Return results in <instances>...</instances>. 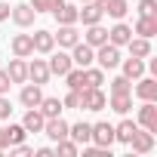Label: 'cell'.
<instances>
[{
    "mask_svg": "<svg viewBox=\"0 0 157 157\" xmlns=\"http://www.w3.org/2000/svg\"><path fill=\"white\" fill-rule=\"evenodd\" d=\"M105 108H108V96L102 93V86L80 90V111H105Z\"/></svg>",
    "mask_w": 157,
    "mask_h": 157,
    "instance_id": "obj_1",
    "label": "cell"
},
{
    "mask_svg": "<svg viewBox=\"0 0 157 157\" xmlns=\"http://www.w3.org/2000/svg\"><path fill=\"white\" fill-rule=\"evenodd\" d=\"M96 62H99L102 71L117 68V65H120V46H114V43H102V46H96Z\"/></svg>",
    "mask_w": 157,
    "mask_h": 157,
    "instance_id": "obj_2",
    "label": "cell"
},
{
    "mask_svg": "<svg viewBox=\"0 0 157 157\" xmlns=\"http://www.w3.org/2000/svg\"><path fill=\"white\" fill-rule=\"evenodd\" d=\"M46 65H49V74H59V77H65L71 68H74V62H71V52H65V49H52L49 52V59H46Z\"/></svg>",
    "mask_w": 157,
    "mask_h": 157,
    "instance_id": "obj_3",
    "label": "cell"
},
{
    "mask_svg": "<svg viewBox=\"0 0 157 157\" xmlns=\"http://www.w3.org/2000/svg\"><path fill=\"white\" fill-rule=\"evenodd\" d=\"M71 62H74L77 68H90V65L96 62V49L86 46L83 40H77V43L71 46Z\"/></svg>",
    "mask_w": 157,
    "mask_h": 157,
    "instance_id": "obj_4",
    "label": "cell"
},
{
    "mask_svg": "<svg viewBox=\"0 0 157 157\" xmlns=\"http://www.w3.org/2000/svg\"><path fill=\"white\" fill-rule=\"evenodd\" d=\"M132 93L142 99V102H157V77H139L136 80V86H132Z\"/></svg>",
    "mask_w": 157,
    "mask_h": 157,
    "instance_id": "obj_5",
    "label": "cell"
},
{
    "mask_svg": "<svg viewBox=\"0 0 157 157\" xmlns=\"http://www.w3.org/2000/svg\"><path fill=\"white\" fill-rule=\"evenodd\" d=\"M10 19H13L19 28H31V25H34V19H37V13H34V6H31V3H16V6L10 10Z\"/></svg>",
    "mask_w": 157,
    "mask_h": 157,
    "instance_id": "obj_6",
    "label": "cell"
},
{
    "mask_svg": "<svg viewBox=\"0 0 157 157\" xmlns=\"http://www.w3.org/2000/svg\"><path fill=\"white\" fill-rule=\"evenodd\" d=\"M68 120H62V117H49L46 123H43V136L49 139V142H62V139H68Z\"/></svg>",
    "mask_w": 157,
    "mask_h": 157,
    "instance_id": "obj_7",
    "label": "cell"
},
{
    "mask_svg": "<svg viewBox=\"0 0 157 157\" xmlns=\"http://www.w3.org/2000/svg\"><path fill=\"white\" fill-rule=\"evenodd\" d=\"M49 65H46V59H34V62H28V80L31 83H37V86H43V83H49Z\"/></svg>",
    "mask_w": 157,
    "mask_h": 157,
    "instance_id": "obj_8",
    "label": "cell"
},
{
    "mask_svg": "<svg viewBox=\"0 0 157 157\" xmlns=\"http://www.w3.org/2000/svg\"><path fill=\"white\" fill-rule=\"evenodd\" d=\"M136 123H139L142 129H148V132H157V105H154V102H142Z\"/></svg>",
    "mask_w": 157,
    "mask_h": 157,
    "instance_id": "obj_9",
    "label": "cell"
},
{
    "mask_svg": "<svg viewBox=\"0 0 157 157\" xmlns=\"http://www.w3.org/2000/svg\"><path fill=\"white\" fill-rule=\"evenodd\" d=\"M102 6L96 3V0H90V3H83V6H77V22H83V25H99L102 22Z\"/></svg>",
    "mask_w": 157,
    "mask_h": 157,
    "instance_id": "obj_10",
    "label": "cell"
},
{
    "mask_svg": "<svg viewBox=\"0 0 157 157\" xmlns=\"http://www.w3.org/2000/svg\"><path fill=\"white\" fill-rule=\"evenodd\" d=\"M90 142L99 145V148H111L114 145V126L111 123H93V139Z\"/></svg>",
    "mask_w": 157,
    "mask_h": 157,
    "instance_id": "obj_11",
    "label": "cell"
},
{
    "mask_svg": "<svg viewBox=\"0 0 157 157\" xmlns=\"http://www.w3.org/2000/svg\"><path fill=\"white\" fill-rule=\"evenodd\" d=\"M129 148H132V154H148L151 148H154V132H148V129H136V136L129 139Z\"/></svg>",
    "mask_w": 157,
    "mask_h": 157,
    "instance_id": "obj_12",
    "label": "cell"
},
{
    "mask_svg": "<svg viewBox=\"0 0 157 157\" xmlns=\"http://www.w3.org/2000/svg\"><path fill=\"white\" fill-rule=\"evenodd\" d=\"M59 49H71L77 40H80V31H77V25H59V34H52Z\"/></svg>",
    "mask_w": 157,
    "mask_h": 157,
    "instance_id": "obj_13",
    "label": "cell"
},
{
    "mask_svg": "<svg viewBox=\"0 0 157 157\" xmlns=\"http://www.w3.org/2000/svg\"><path fill=\"white\" fill-rule=\"evenodd\" d=\"M31 40H34V52H40V56H49L52 49H56V37H52V31H34L31 34Z\"/></svg>",
    "mask_w": 157,
    "mask_h": 157,
    "instance_id": "obj_14",
    "label": "cell"
},
{
    "mask_svg": "<svg viewBox=\"0 0 157 157\" xmlns=\"http://www.w3.org/2000/svg\"><path fill=\"white\" fill-rule=\"evenodd\" d=\"M10 49H13V56H19V59L34 56V40H31V34H16V37L10 40Z\"/></svg>",
    "mask_w": 157,
    "mask_h": 157,
    "instance_id": "obj_15",
    "label": "cell"
},
{
    "mask_svg": "<svg viewBox=\"0 0 157 157\" xmlns=\"http://www.w3.org/2000/svg\"><path fill=\"white\" fill-rule=\"evenodd\" d=\"M120 74L129 77V80H139V77L145 74V59H136V56L120 59Z\"/></svg>",
    "mask_w": 157,
    "mask_h": 157,
    "instance_id": "obj_16",
    "label": "cell"
},
{
    "mask_svg": "<svg viewBox=\"0 0 157 157\" xmlns=\"http://www.w3.org/2000/svg\"><path fill=\"white\" fill-rule=\"evenodd\" d=\"M129 37H132V28H129L123 19H120L114 28H108V43H114V46H126Z\"/></svg>",
    "mask_w": 157,
    "mask_h": 157,
    "instance_id": "obj_17",
    "label": "cell"
},
{
    "mask_svg": "<svg viewBox=\"0 0 157 157\" xmlns=\"http://www.w3.org/2000/svg\"><path fill=\"white\" fill-rule=\"evenodd\" d=\"M96 3L102 6L105 16H111V19H117V22L129 13V3H126V0H96Z\"/></svg>",
    "mask_w": 157,
    "mask_h": 157,
    "instance_id": "obj_18",
    "label": "cell"
},
{
    "mask_svg": "<svg viewBox=\"0 0 157 157\" xmlns=\"http://www.w3.org/2000/svg\"><path fill=\"white\" fill-rule=\"evenodd\" d=\"M6 74H10V80L13 83H28V62L25 59H10V65H6Z\"/></svg>",
    "mask_w": 157,
    "mask_h": 157,
    "instance_id": "obj_19",
    "label": "cell"
},
{
    "mask_svg": "<svg viewBox=\"0 0 157 157\" xmlns=\"http://www.w3.org/2000/svg\"><path fill=\"white\" fill-rule=\"evenodd\" d=\"M132 34L136 37H154L157 34V16H139L136 19V28H132Z\"/></svg>",
    "mask_w": 157,
    "mask_h": 157,
    "instance_id": "obj_20",
    "label": "cell"
},
{
    "mask_svg": "<svg viewBox=\"0 0 157 157\" xmlns=\"http://www.w3.org/2000/svg\"><path fill=\"white\" fill-rule=\"evenodd\" d=\"M83 43L86 46H102V43H108V28H102V22L99 25H86V34H83Z\"/></svg>",
    "mask_w": 157,
    "mask_h": 157,
    "instance_id": "obj_21",
    "label": "cell"
},
{
    "mask_svg": "<svg viewBox=\"0 0 157 157\" xmlns=\"http://www.w3.org/2000/svg\"><path fill=\"white\" fill-rule=\"evenodd\" d=\"M40 99H43V90H40L37 83H25V86H22V93H19V102H22L25 108H37V105H40Z\"/></svg>",
    "mask_w": 157,
    "mask_h": 157,
    "instance_id": "obj_22",
    "label": "cell"
},
{
    "mask_svg": "<svg viewBox=\"0 0 157 157\" xmlns=\"http://www.w3.org/2000/svg\"><path fill=\"white\" fill-rule=\"evenodd\" d=\"M52 16H56L59 25H77V6L74 3H65V0H62V3L52 10Z\"/></svg>",
    "mask_w": 157,
    "mask_h": 157,
    "instance_id": "obj_23",
    "label": "cell"
},
{
    "mask_svg": "<svg viewBox=\"0 0 157 157\" xmlns=\"http://www.w3.org/2000/svg\"><path fill=\"white\" fill-rule=\"evenodd\" d=\"M40 114L49 120V117H62V111H65V105H62V99H56V96H43L40 99Z\"/></svg>",
    "mask_w": 157,
    "mask_h": 157,
    "instance_id": "obj_24",
    "label": "cell"
},
{
    "mask_svg": "<svg viewBox=\"0 0 157 157\" xmlns=\"http://www.w3.org/2000/svg\"><path fill=\"white\" fill-rule=\"evenodd\" d=\"M43 123H46V117L40 114V108H28L25 117H22V126L28 132H43Z\"/></svg>",
    "mask_w": 157,
    "mask_h": 157,
    "instance_id": "obj_25",
    "label": "cell"
},
{
    "mask_svg": "<svg viewBox=\"0 0 157 157\" xmlns=\"http://www.w3.org/2000/svg\"><path fill=\"white\" fill-rule=\"evenodd\" d=\"M68 139H74L77 145H86L93 139V123H83V120L80 123H71L68 126Z\"/></svg>",
    "mask_w": 157,
    "mask_h": 157,
    "instance_id": "obj_26",
    "label": "cell"
},
{
    "mask_svg": "<svg viewBox=\"0 0 157 157\" xmlns=\"http://www.w3.org/2000/svg\"><path fill=\"white\" fill-rule=\"evenodd\" d=\"M126 49H129V56H136V59H148L151 56V40L148 37H129V43H126Z\"/></svg>",
    "mask_w": 157,
    "mask_h": 157,
    "instance_id": "obj_27",
    "label": "cell"
},
{
    "mask_svg": "<svg viewBox=\"0 0 157 157\" xmlns=\"http://www.w3.org/2000/svg\"><path fill=\"white\" fill-rule=\"evenodd\" d=\"M136 129H139V123H136V120H126V117H123V120H120V123L114 126V142H123V145H129V139L136 136Z\"/></svg>",
    "mask_w": 157,
    "mask_h": 157,
    "instance_id": "obj_28",
    "label": "cell"
},
{
    "mask_svg": "<svg viewBox=\"0 0 157 157\" xmlns=\"http://www.w3.org/2000/svg\"><path fill=\"white\" fill-rule=\"evenodd\" d=\"M132 108V93H111V111H117L120 117H126Z\"/></svg>",
    "mask_w": 157,
    "mask_h": 157,
    "instance_id": "obj_29",
    "label": "cell"
},
{
    "mask_svg": "<svg viewBox=\"0 0 157 157\" xmlns=\"http://www.w3.org/2000/svg\"><path fill=\"white\" fill-rule=\"evenodd\" d=\"M65 83H68V90H77V93H80V90H86V77H83V68H71L68 74H65Z\"/></svg>",
    "mask_w": 157,
    "mask_h": 157,
    "instance_id": "obj_30",
    "label": "cell"
},
{
    "mask_svg": "<svg viewBox=\"0 0 157 157\" xmlns=\"http://www.w3.org/2000/svg\"><path fill=\"white\" fill-rule=\"evenodd\" d=\"M83 77H86V86H102L105 83V71L102 68H83Z\"/></svg>",
    "mask_w": 157,
    "mask_h": 157,
    "instance_id": "obj_31",
    "label": "cell"
},
{
    "mask_svg": "<svg viewBox=\"0 0 157 157\" xmlns=\"http://www.w3.org/2000/svg\"><path fill=\"white\" fill-rule=\"evenodd\" d=\"M56 151L65 154V157H74V154H80V145L74 139H62V142H56Z\"/></svg>",
    "mask_w": 157,
    "mask_h": 157,
    "instance_id": "obj_32",
    "label": "cell"
},
{
    "mask_svg": "<svg viewBox=\"0 0 157 157\" xmlns=\"http://www.w3.org/2000/svg\"><path fill=\"white\" fill-rule=\"evenodd\" d=\"M111 93H132V80L123 74H117L114 80H111Z\"/></svg>",
    "mask_w": 157,
    "mask_h": 157,
    "instance_id": "obj_33",
    "label": "cell"
},
{
    "mask_svg": "<svg viewBox=\"0 0 157 157\" xmlns=\"http://www.w3.org/2000/svg\"><path fill=\"white\" fill-rule=\"evenodd\" d=\"M59 3H62V0H31V6H34L37 16H40V13H52Z\"/></svg>",
    "mask_w": 157,
    "mask_h": 157,
    "instance_id": "obj_34",
    "label": "cell"
},
{
    "mask_svg": "<svg viewBox=\"0 0 157 157\" xmlns=\"http://www.w3.org/2000/svg\"><path fill=\"white\" fill-rule=\"evenodd\" d=\"M139 16H157V0H139Z\"/></svg>",
    "mask_w": 157,
    "mask_h": 157,
    "instance_id": "obj_35",
    "label": "cell"
},
{
    "mask_svg": "<svg viewBox=\"0 0 157 157\" xmlns=\"http://www.w3.org/2000/svg\"><path fill=\"white\" fill-rule=\"evenodd\" d=\"M83 148V145H80ZM111 148H99V145H90V148H83V157H111L108 154Z\"/></svg>",
    "mask_w": 157,
    "mask_h": 157,
    "instance_id": "obj_36",
    "label": "cell"
},
{
    "mask_svg": "<svg viewBox=\"0 0 157 157\" xmlns=\"http://www.w3.org/2000/svg\"><path fill=\"white\" fill-rule=\"evenodd\" d=\"M62 105H65V108H80V93H77V90H68V96L62 99Z\"/></svg>",
    "mask_w": 157,
    "mask_h": 157,
    "instance_id": "obj_37",
    "label": "cell"
},
{
    "mask_svg": "<svg viewBox=\"0 0 157 157\" xmlns=\"http://www.w3.org/2000/svg\"><path fill=\"white\" fill-rule=\"evenodd\" d=\"M10 154H16V157H28V154H34V148L25 145V142H19V145H10Z\"/></svg>",
    "mask_w": 157,
    "mask_h": 157,
    "instance_id": "obj_38",
    "label": "cell"
},
{
    "mask_svg": "<svg viewBox=\"0 0 157 157\" xmlns=\"http://www.w3.org/2000/svg\"><path fill=\"white\" fill-rule=\"evenodd\" d=\"M10 86H13V80H10L6 68H0V96H6V93H10Z\"/></svg>",
    "mask_w": 157,
    "mask_h": 157,
    "instance_id": "obj_39",
    "label": "cell"
},
{
    "mask_svg": "<svg viewBox=\"0 0 157 157\" xmlns=\"http://www.w3.org/2000/svg\"><path fill=\"white\" fill-rule=\"evenodd\" d=\"M10 114H13L10 99H6V96H0V120H10Z\"/></svg>",
    "mask_w": 157,
    "mask_h": 157,
    "instance_id": "obj_40",
    "label": "cell"
},
{
    "mask_svg": "<svg viewBox=\"0 0 157 157\" xmlns=\"http://www.w3.org/2000/svg\"><path fill=\"white\" fill-rule=\"evenodd\" d=\"M10 10H13V6H10V3H3V0H0V22H6V19H10Z\"/></svg>",
    "mask_w": 157,
    "mask_h": 157,
    "instance_id": "obj_41",
    "label": "cell"
},
{
    "mask_svg": "<svg viewBox=\"0 0 157 157\" xmlns=\"http://www.w3.org/2000/svg\"><path fill=\"white\" fill-rule=\"evenodd\" d=\"M80 3H90V0H80Z\"/></svg>",
    "mask_w": 157,
    "mask_h": 157,
    "instance_id": "obj_42",
    "label": "cell"
}]
</instances>
